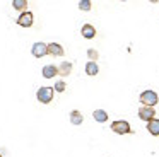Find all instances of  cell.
Masks as SVG:
<instances>
[{
	"mask_svg": "<svg viewBox=\"0 0 159 157\" xmlns=\"http://www.w3.org/2000/svg\"><path fill=\"white\" fill-rule=\"evenodd\" d=\"M53 96H55V87H50V85H43L36 91V99L41 104H50L53 101Z\"/></svg>",
	"mask_w": 159,
	"mask_h": 157,
	"instance_id": "1",
	"label": "cell"
},
{
	"mask_svg": "<svg viewBox=\"0 0 159 157\" xmlns=\"http://www.w3.org/2000/svg\"><path fill=\"white\" fill-rule=\"evenodd\" d=\"M139 101H140V104H144V106H152V108H154V106L159 102V96H157V92H156V91L147 89V91H142L140 92Z\"/></svg>",
	"mask_w": 159,
	"mask_h": 157,
	"instance_id": "2",
	"label": "cell"
},
{
	"mask_svg": "<svg viewBox=\"0 0 159 157\" xmlns=\"http://www.w3.org/2000/svg\"><path fill=\"white\" fill-rule=\"evenodd\" d=\"M111 132H115L116 135H127V133H132V126L125 119H116L111 123Z\"/></svg>",
	"mask_w": 159,
	"mask_h": 157,
	"instance_id": "3",
	"label": "cell"
},
{
	"mask_svg": "<svg viewBox=\"0 0 159 157\" xmlns=\"http://www.w3.org/2000/svg\"><path fill=\"white\" fill-rule=\"evenodd\" d=\"M31 53L34 58H43L48 55V44L43 43V41H36L34 44L31 46Z\"/></svg>",
	"mask_w": 159,
	"mask_h": 157,
	"instance_id": "4",
	"label": "cell"
},
{
	"mask_svg": "<svg viewBox=\"0 0 159 157\" xmlns=\"http://www.w3.org/2000/svg\"><path fill=\"white\" fill-rule=\"evenodd\" d=\"M33 22H34V16H33V12H29V10L21 12V16L17 17V24L21 27H31Z\"/></svg>",
	"mask_w": 159,
	"mask_h": 157,
	"instance_id": "5",
	"label": "cell"
},
{
	"mask_svg": "<svg viewBox=\"0 0 159 157\" xmlns=\"http://www.w3.org/2000/svg\"><path fill=\"white\" fill-rule=\"evenodd\" d=\"M139 118L145 123L151 121L152 118H156V109L152 108V106H142V108L139 109Z\"/></svg>",
	"mask_w": 159,
	"mask_h": 157,
	"instance_id": "6",
	"label": "cell"
},
{
	"mask_svg": "<svg viewBox=\"0 0 159 157\" xmlns=\"http://www.w3.org/2000/svg\"><path fill=\"white\" fill-rule=\"evenodd\" d=\"M41 74L45 78H53L55 75H58V67H55L53 63H46L45 67L41 68Z\"/></svg>",
	"mask_w": 159,
	"mask_h": 157,
	"instance_id": "7",
	"label": "cell"
},
{
	"mask_svg": "<svg viewBox=\"0 0 159 157\" xmlns=\"http://www.w3.org/2000/svg\"><path fill=\"white\" fill-rule=\"evenodd\" d=\"M48 55H52V56H63L65 50L58 43H48Z\"/></svg>",
	"mask_w": 159,
	"mask_h": 157,
	"instance_id": "8",
	"label": "cell"
},
{
	"mask_svg": "<svg viewBox=\"0 0 159 157\" xmlns=\"http://www.w3.org/2000/svg\"><path fill=\"white\" fill-rule=\"evenodd\" d=\"M69 119H70V123H72V125L79 126V125H82V121H84V114L79 111V109H74V111H70Z\"/></svg>",
	"mask_w": 159,
	"mask_h": 157,
	"instance_id": "9",
	"label": "cell"
},
{
	"mask_svg": "<svg viewBox=\"0 0 159 157\" xmlns=\"http://www.w3.org/2000/svg\"><path fill=\"white\" fill-rule=\"evenodd\" d=\"M80 34H82L86 39H93V38L96 36V27H94L93 24H84L82 29H80Z\"/></svg>",
	"mask_w": 159,
	"mask_h": 157,
	"instance_id": "10",
	"label": "cell"
},
{
	"mask_svg": "<svg viewBox=\"0 0 159 157\" xmlns=\"http://www.w3.org/2000/svg\"><path fill=\"white\" fill-rule=\"evenodd\" d=\"M147 132L152 137H159V118H152L151 121H147Z\"/></svg>",
	"mask_w": 159,
	"mask_h": 157,
	"instance_id": "11",
	"label": "cell"
},
{
	"mask_svg": "<svg viewBox=\"0 0 159 157\" xmlns=\"http://www.w3.org/2000/svg\"><path fill=\"white\" fill-rule=\"evenodd\" d=\"M72 67L74 65L70 63V61H62V63L58 65V75H62V77H69V75L72 74Z\"/></svg>",
	"mask_w": 159,
	"mask_h": 157,
	"instance_id": "12",
	"label": "cell"
},
{
	"mask_svg": "<svg viewBox=\"0 0 159 157\" xmlns=\"http://www.w3.org/2000/svg\"><path fill=\"white\" fill-rule=\"evenodd\" d=\"M86 74L89 75V77H96L98 74H99V65L96 63V61H87L86 63Z\"/></svg>",
	"mask_w": 159,
	"mask_h": 157,
	"instance_id": "13",
	"label": "cell"
},
{
	"mask_svg": "<svg viewBox=\"0 0 159 157\" xmlns=\"http://www.w3.org/2000/svg\"><path fill=\"white\" fill-rule=\"evenodd\" d=\"M93 118L96 119L98 123H106L110 116H108V113L104 111V109H94V111H93Z\"/></svg>",
	"mask_w": 159,
	"mask_h": 157,
	"instance_id": "14",
	"label": "cell"
},
{
	"mask_svg": "<svg viewBox=\"0 0 159 157\" xmlns=\"http://www.w3.org/2000/svg\"><path fill=\"white\" fill-rule=\"evenodd\" d=\"M12 7H14V10L24 12V10L28 9V0H12Z\"/></svg>",
	"mask_w": 159,
	"mask_h": 157,
	"instance_id": "15",
	"label": "cell"
},
{
	"mask_svg": "<svg viewBox=\"0 0 159 157\" xmlns=\"http://www.w3.org/2000/svg\"><path fill=\"white\" fill-rule=\"evenodd\" d=\"M79 9L82 10V12H89V10L93 9V2H91V0H79Z\"/></svg>",
	"mask_w": 159,
	"mask_h": 157,
	"instance_id": "16",
	"label": "cell"
},
{
	"mask_svg": "<svg viewBox=\"0 0 159 157\" xmlns=\"http://www.w3.org/2000/svg\"><path fill=\"white\" fill-rule=\"evenodd\" d=\"M87 56H89L91 61H98L99 53H98V50H94V48H89V50H87Z\"/></svg>",
	"mask_w": 159,
	"mask_h": 157,
	"instance_id": "17",
	"label": "cell"
},
{
	"mask_svg": "<svg viewBox=\"0 0 159 157\" xmlns=\"http://www.w3.org/2000/svg\"><path fill=\"white\" fill-rule=\"evenodd\" d=\"M65 89H67L65 80H57L55 82V92H63Z\"/></svg>",
	"mask_w": 159,
	"mask_h": 157,
	"instance_id": "18",
	"label": "cell"
},
{
	"mask_svg": "<svg viewBox=\"0 0 159 157\" xmlns=\"http://www.w3.org/2000/svg\"><path fill=\"white\" fill-rule=\"evenodd\" d=\"M149 2H151V3H157L159 0H149Z\"/></svg>",
	"mask_w": 159,
	"mask_h": 157,
	"instance_id": "19",
	"label": "cell"
},
{
	"mask_svg": "<svg viewBox=\"0 0 159 157\" xmlns=\"http://www.w3.org/2000/svg\"><path fill=\"white\" fill-rule=\"evenodd\" d=\"M121 2H127V0H121Z\"/></svg>",
	"mask_w": 159,
	"mask_h": 157,
	"instance_id": "20",
	"label": "cell"
},
{
	"mask_svg": "<svg viewBox=\"0 0 159 157\" xmlns=\"http://www.w3.org/2000/svg\"><path fill=\"white\" fill-rule=\"evenodd\" d=\"M0 157H2V154H0Z\"/></svg>",
	"mask_w": 159,
	"mask_h": 157,
	"instance_id": "21",
	"label": "cell"
}]
</instances>
